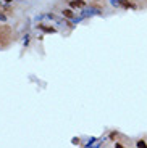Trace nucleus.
<instances>
[{"mask_svg": "<svg viewBox=\"0 0 147 148\" xmlns=\"http://www.w3.org/2000/svg\"><path fill=\"white\" fill-rule=\"evenodd\" d=\"M63 15H65V16H68V18H73V11H71V10H65V11H63Z\"/></svg>", "mask_w": 147, "mask_h": 148, "instance_id": "20e7f679", "label": "nucleus"}, {"mask_svg": "<svg viewBox=\"0 0 147 148\" xmlns=\"http://www.w3.org/2000/svg\"><path fill=\"white\" fill-rule=\"evenodd\" d=\"M5 2H11V0H5Z\"/></svg>", "mask_w": 147, "mask_h": 148, "instance_id": "423d86ee", "label": "nucleus"}, {"mask_svg": "<svg viewBox=\"0 0 147 148\" xmlns=\"http://www.w3.org/2000/svg\"><path fill=\"white\" fill-rule=\"evenodd\" d=\"M120 5H123V7H126V8H132V3H129L126 0H120Z\"/></svg>", "mask_w": 147, "mask_h": 148, "instance_id": "f03ea898", "label": "nucleus"}, {"mask_svg": "<svg viewBox=\"0 0 147 148\" xmlns=\"http://www.w3.org/2000/svg\"><path fill=\"white\" fill-rule=\"evenodd\" d=\"M137 147H147V145H146V142L139 140V142H137Z\"/></svg>", "mask_w": 147, "mask_h": 148, "instance_id": "39448f33", "label": "nucleus"}, {"mask_svg": "<svg viewBox=\"0 0 147 148\" xmlns=\"http://www.w3.org/2000/svg\"><path fill=\"white\" fill-rule=\"evenodd\" d=\"M70 7L71 8H84V2L83 0H73V2H70Z\"/></svg>", "mask_w": 147, "mask_h": 148, "instance_id": "f257e3e1", "label": "nucleus"}, {"mask_svg": "<svg viewBox=\"0 0 147 148\" xmlns=\"http://www.w3.org/2000/svg\"><path fill=\"white\" fill-rule=\"evenodd\" d=\"M39 27H41L42 31H45V32H55L53 27H49V26H39Z\"/></svg>", "mask_w": 147, "mask_h": 148, "instance_id": "7ed1b4c3", "label": "nucleus"}]
</instances>
